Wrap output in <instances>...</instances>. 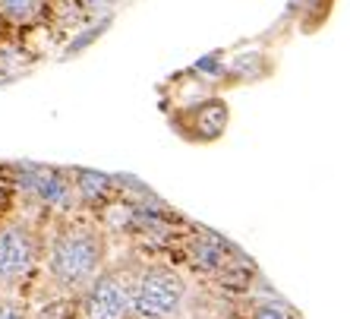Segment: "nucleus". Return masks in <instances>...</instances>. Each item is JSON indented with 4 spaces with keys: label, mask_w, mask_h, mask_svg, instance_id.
<instances>
[{
    "label": "nucleus",
    "mask_w": 350,
    "mask_h": 319,
    "mask_svg": "<svg viewBox=\"0 0 350 319\" xmlns=\"http://www.w3.org/2000/svg\"><path fill=\"white\" fill-rule=\"evenodd\" d=\"M48 215L32 203H10L0 209V297H29L41 266Z\"/></svg>",
    "instance_id": "obj_3"
},
{
    "label": "nucleus",
    "mask_w": 350,
    "mask_h": 319,
    "mask_svg": "<svg viewBox=\"0 0 350 319\" xmlns=\"http://www.w3.org/2000/svg\"><path fill=\"white\" fill-rule=\"evenodd\" d=\"M111 262V228L101 212L73 209L48 215L44 246L35 275V303H73Z\"/></svg>",
    "instance_id": "obj_1"
},
{
    "label": "nucleus",
    "mask_w": 350,
    "mask_h": 319,
    "mask_svg": "<svg viewBox=\"0 0 350 319\" xmlns=\"http://www.w3.org/2000/svg\"><path fill=\"white\" fill-rule=\"evenodd\" d=\"M54 10V0H0V19L10 29H32L44 23Z\"/></svg>",
    "instance_id": "obj_8"
},
{
    "label": "nucleus",
    "mask_w": 350,
    "mask_h": 319,
    "mask_svg": "<svg viewBox=\"0 0 350 319\" xmlns=\"http://www.w3.org/2000/svg\"><path fill=\"white\" fill-rule=\"evenodd\" d=\"M0 319H32L29 297H0Z\"/></svg>",
    "instance_id": "obj_10"
},
{
    "label": "nucleus",
    "mask_w": 350,
    "mask_h": 319,
    "mask_svg": "<svg viewBox=\"0 0 350 319\" xmlns=\"http://www.w3.org/2000/svg\"><path fill=\"white\" fill-rule=\"evenodd\" d=\"M208 288L193 272L167 256H142L133 288L130 319H196L205 316Z\"/></svg>",
    "instance_id": "obj_2"
},
{
    "label": "nucleus",
    "mask_w": 350,
    "mask_h": 319,
    "mask_svg": "<svg viewBox=\"0 0 350 319\" xmlns=\"http://www.w3.org/2000/svg\"><path fill=\"white\" fill-rule=\"evenodd\" d=\"M183 120H196L189 127H180L187 140H218L228 127V105L218 99H208L196 107H183Z\"/></svg>",
    "instance_id": "obj_7"
},
{
    "label": "nucleus",
    "mask_w": 350,
    "mask_h": 319,
    "mask_svg": "<svg viewBox=\"0 0 350 319\" xmlns=\"http://www.w3.org/2000/svg\"><path fill=\"white\" fill-rule=\"evenodd\" d=\"M139 266H142L139 253H126L107 262V269L70 303L73 307L70 319H130Z\"/></svg>",
    "instance_id": "obj_5"
},
{
    "label": "nucleus",
    "mask_w": 350,
    "mask_h": 319,
    "mask_svg": "<svg viewBox=\"0 0 350 319\" xmlns=\"http://www.w3.org/2000/svg\"><path fill=\"white\" fill-rule=\"evenodd\" d=\"M10 187L16 196L32 203L44 215H60L79 209L73 190L70 168H51V164H13L10 168Z\"/></svg>",
    "instance_id": "obj_6"
},
{
    "label": "nucleus",
    "mask_w": 350,
    "mask_h": 319,
    "mask_svg": "<svg viewBox=\"0 0 350 319\" xmlns=\"http://www.w3.org/2000/svg\"><path fill=\"white\" fill-rule=\"evenodd\" d=\"M0 29H3V19H0Z\"/></svg>",
    "instance_id": "obj_12"
},
{
    "label": "nucleus",
    "mask_w": 350,
    "mask_h": 319,
    "mask_svg": "<svg viewBox=\"0 0 350 319\" xmlns=\"http://www.w3.org/2000/svg\"><path fill=\"white\" fill-rule=\"evenodd\" d=\"M167 244L174 246V259L183 262L193 275L218 288L240 285V279L253 272L250 259H243L234 244H228L215 231L199 228V225H189V228L180 225V231H174L167 238Z\"/></svg>",
    "instance_id": "obj_4"
},
{
    "label": "nucleus",
    "mask_w": 350,
    "mask_h": 319,
    "mask_svg": "<svg viewBox=\"0 0 350 319\" xmlns=\"http://www.w3.org/2000/svg\"><path fill=\"white\" fill-rule=\"evenodd\" d=\"M240 319H300V313L281 297H253L240 310Z\"/></svg>",
    "instance_id": "obj_9"
},
{
    "label": "nucleus",
    "mask_w": 350,
    "mask_h": 319,
    "mask_svg": "<svg viewBox=\"0 0 350 319\" xmlns=\"http://www.w3.org/2000/svg\"><path fill=\"white\" fill-rule=\"evenodd\" d=\"M196 319H240V313H205V316H196Z\"/></svg>",
    "instance_id": "obj_11"
}]
</instances>
